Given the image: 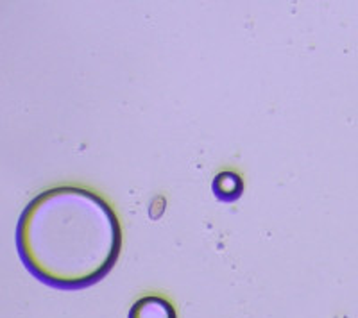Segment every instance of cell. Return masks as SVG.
<instances>
[{
  "mask_svg": "<svg viewBox=\"0 0 358 318\" xmlns=\"http://www.w3.org/2000/svg\"><path fill=\"white\" fill-rule=\"evenodd\" d=\"M25 268L56 290H85L111 272L122 251V227L97 193L58 186L36 195L16 225Z\"/></svg>",
  "mask_w": 358,
  "mask_h": 318,
  "instance_id": "1",
  "label": "cell"
},
{
  "mask_svg": "<svg viewBox=\"0 0 358 318\" xmlns=\"http://www.w3.org/2000/svg\"><path fill=\"white\" fill-rule=\"evenodd\" d=\"M127 318H178L172 302L163 297H142L131 306Z\"/></svg>",
  "mask_w": 358,
  "mask_h": 318,
  "instance_id": "2",
  "label": "cell"
},
{
  "mask_svg": "<svg viewBox=\"0 0 358 318\" xmlns=\"http://www.w3.org/2000/svg\"><path fill=\"white\" fill-rule=\"evenodd\" d=\"M211 190H213V195L220 202L229 204V202H235L242 197V193H244V179L237 172L229 170L219 172V174L215 175Z\"/></svg>",
  "mask_w": 358,
  "mask_h": 318,
  "instance_id": "3",
  "label": "cell"
}]
</instances>
